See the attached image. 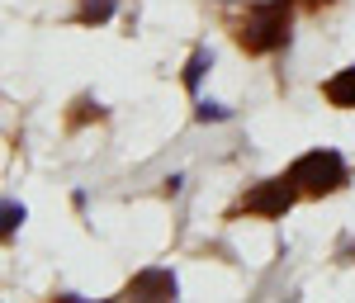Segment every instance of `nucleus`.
<instances>
[{"instance_id":"obj_2","label":"nucleus","mask_w":355,"mask_h":303,"mask_svg":"<svg viewBox=\"0 0 355 303\" xmlns=\"http://www.w3.org/2000/svg\"><path fill=\"white\" fill-rule=\"evenodd\" d=\"M289 175H294V185H299L303 194L322 199V194L346 190V180H351V166H346V157H341L336 147H313V152H303L299 162L289 166Z\"/></svg>"},{"instance_id":"obj_5","label":"nucleus","mask_w":355,"mask_h":303,"mask_svg":"<svg viewBox=\"0 0 355 303\" xmlns=\"http://www.w3.org/2000/svg\"><path fill=\"white\" fill-rule=\"evenodd\" d=\"M322 100L331 110H355V67H341L336 76L322 81Z\"/></svg>"},{"instance_id":"obj_9","label":"nucleus","mask_w":355,"mask_h":303,"mask_svg":"<svg viewBox=\"0 0 355 303\" xmlns=\"http://www.w3.org/2000/svg\"><path fill=\"white\" fill-rule=\"evenodd\" d=\"M0 218H5V223H0V227H5V237H15V232L24 227V218H28V214H24V204H19V199H5Z\"/></svg>"},{"instance_id":"obj_8","label":"nucleus","mask_w":355,"mask_h":303,"mask_svg":"<svg viewBox=\"0 0 355 303\" xmlns=\"http://www.w3.org/2000/svg\"><path fill=\"white\" fill-rule=\"evenodd\" d=\"M194 119H199V123H227V119H232V110H227V105H218V100H199V105H194Z\"/></svg>"},{"instance_id":"obj_10","label":"nucleus","mask_w":355,"mask_h":303,"mask_svg":"<svg viewBox=\"0 0 355 303\" xmlns=\"http://www.w3.org/2000/svg\"><path fill=\"white\" fill-rule=\"evenodd\" d=\"M303 5H308V10H322V5H331V0H303Z\"/></svg>"},{"instance_id":"obj_4","label":"nucleus","mask_w":355,"mask_h":303,"mask_svg":"<svg viewBox=\"0 0 355 303\" xmlns=\"http://www.w3.org/2000/svg\"><path fill=\"white\" fill-rule=\"evenodd\" d=\"M123 294H128V299H175L180 284H175V275H171L166 266H147V270H137V275L128 279Z\"/></svg>"},{"instance_id":"obj_6","label":"nucleus","mask_w":355,"mask_h":303,"mask_svg":"<svg viewBox=\"0 0 355 303\" xmlns=\"http://www.w3.org/2000/svg\"><path fill=\"white\" fill-rule=\"evenodd\" d=\"M209 67H214V48H194V53H190V62H185V76H180L190 95L199 90V85H204V71H209Z\"/></svg>"},{"instance_id":"obj_7","label":"nucleus","mask_w":355,"mask_h":303,"mask_svg":"<svg viewBox=\"0 0 355 303\" xmlns=\"http://www.w3.org/2000/svg\"><path fill=\"white\" fill-rule=\"evenodd\" d=\"M114 10H119V0H81V19L85 24H110Z\"/></svg>"},{"instance_id":"obj_1","label":"nucleus","mask_w":355,"mask_h":303,"mask_svg":"<svg viewBox=\"0 0 355 303\" xmlns=\"http://www.w3.org/2000/svg\"><path fill=\"white\" fill-rule=\"evenodd\" d=\"M289 28H294V0H261L246 10L242 28H237V48L251 57L279 53L289 43Z\"/></svg>"},{"instance_id":"obj_3","label":"nucleus","mask_w":355,"mask_h":303,"mask_svg":"<svg viewBox=\"0 0 355 303\" xmlns=\"http://www.w3.org/2000/svg\"><path fill=\"white\" fill-rule=\"evenodd\" d=\"M299 185H294V175L284 171V175H275V180H261L256 190L242 199L246 214H261V218H284L289 209H294V199H299Z\"/></svg>"}]
</instances>
